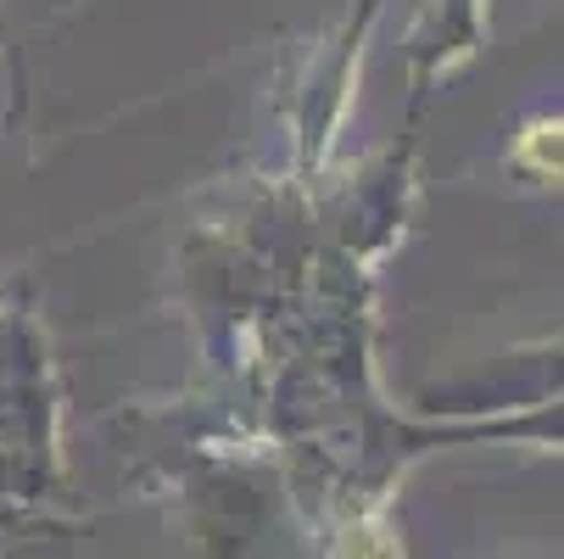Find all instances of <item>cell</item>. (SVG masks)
<instances>
[{"label":"cell","instance_id":"cell-1","mask_svg":"<svg viewBox=\"0 0 564 559\" xmlns=\"http://www.w3.org/2000/svg\"><path fill=\"white\" fill-rule=\"evenodd\" d=\"M520 157L531 169H547V174H564V123H547V129H536L525 146H520Z\"/></svg>","mask_w":564,"mask_h":559}]
</instances>
